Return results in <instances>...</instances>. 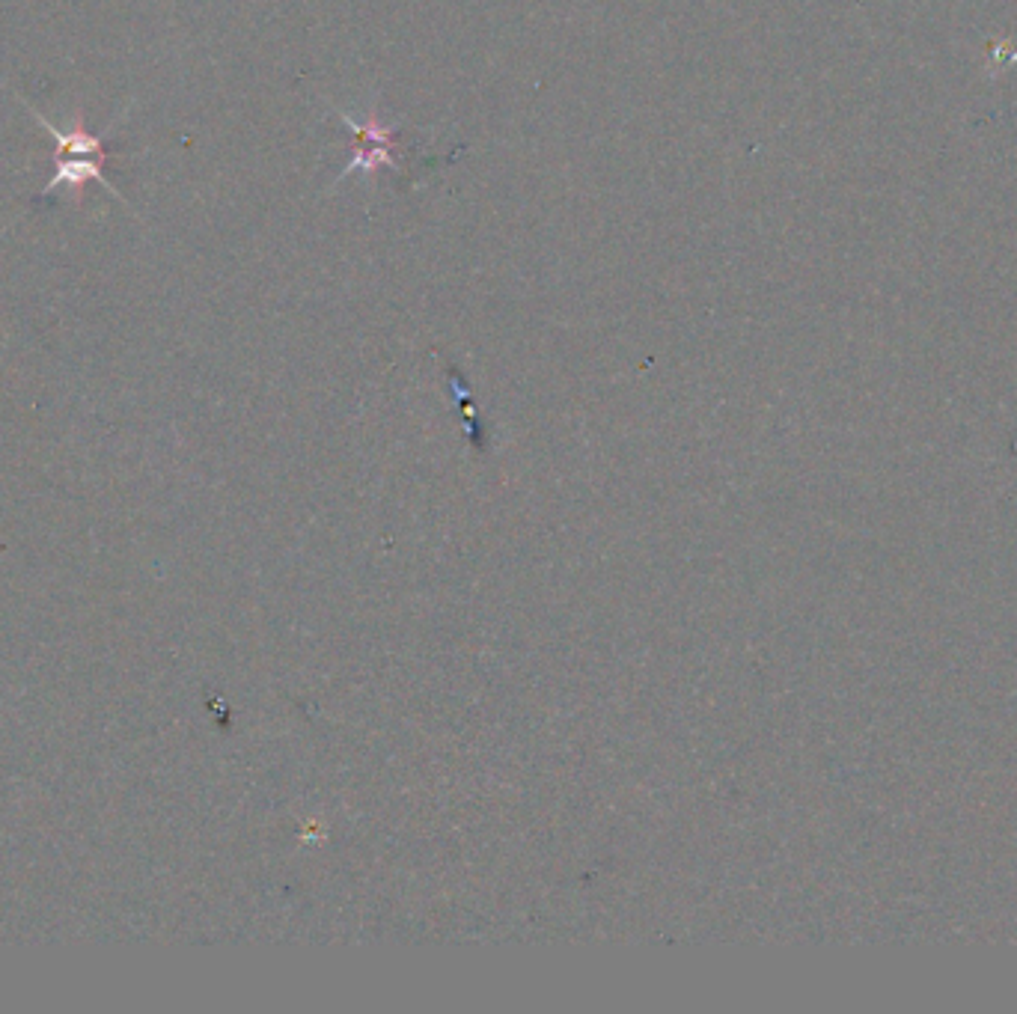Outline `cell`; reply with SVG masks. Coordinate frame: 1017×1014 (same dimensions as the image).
I'll use <instances>...</instances> for the list:
<instances>
[{
  "label": "cell",
  "mask_w": 1017,
  "mask_h": 1014,
  "mask_svg": "<svg viewBox=\"0 0 1017 1014\" xmlns=\"http://www.w3.org/2000/svg\"><path fill=\"white\" fill-rule=\"evenodd\" d=\"M30 113H33L36 125H39L45 134L54 137V146H57V149H54V176H51V182H45L39 200L54 197L57 188H69L72 197L81 200V191H84L87 182L105 185L113 197L122 200V194L105 179V164L111 161V152L105 149V137H102V134H96L93 128H87L81 116H78L72 125L57 128V125H51L39 111L30 108Z\"/></svg>",
  "instance_id": "1"
}]
</instances>
